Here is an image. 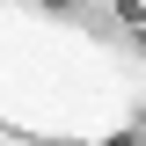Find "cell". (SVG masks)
Returning a JSON list of instances; mask_svg holds the SVG:
<instances>
[{
	"instance_id": "6da1fadb",
	"label": "cell",
	"mask_w": 146,
	"mask_h": 146,
	"mask_svg": "<svg viewBox=\"0 0 146 146\" xmlns=\"http://www.w3.org/2000/svg\"><path fill=\"white\" fill-rule=\"evenodd\" d=\"M131 7H139V15H146V0H131Z\"/></svg>"
}]
</instances>
